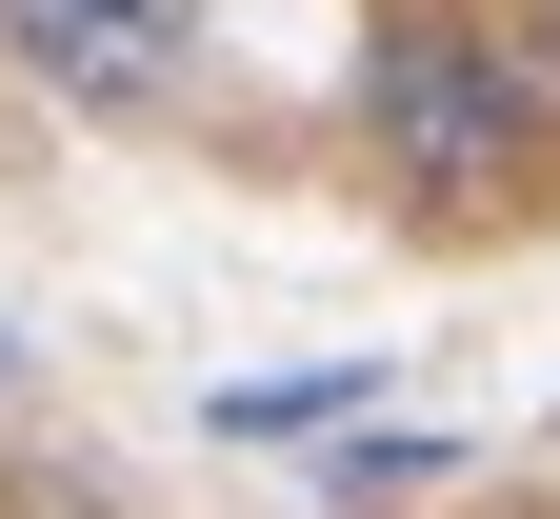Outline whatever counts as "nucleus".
<instances>
[{
  "label": "nucleus",
  "mask_w": 560,
  "mask_h": 519,
  "mask_svg": "<svg viewBox=\"0 0 560 519\" xmlns=\"http://www.w3.org/2000/svg\"><path fill=\"white\" fill-rule=\"evenodd\" d=\"M361 161L420 220H540L560 200V101H540V40L460 21V0H381L361 21Z\"/></svg>",
  "instance_id": "obj_1"
},
{
  "label": "nucleus",
  "mask_w": 560,
  "mask_h": 519,
  "mask_svg": "<svg viewBox=\"0 0 560 519\" xmlns=\"http://www.w3.org/2000/svg\"><path fill=\"white\" fill-rule=\"evenodd\" d=\"M0 60L81 120H161L200 81V0H0Z\"/></svg>",
  "instance_id": "obj_2"
},
{
  "label": "nucleus",
  "mask_w": 560,
  "mask_h": 519,
  "mask_svg": "<svg viewBox=\"0 0 560 519\" xmlns=\"http://www.w3.org/2000/svg\"><path fill=\"white\" fill-rule=\"evenodd\" d=\"M301 420H361V359H320V380H241L221 439H301Z\"/></svg>",
  "instance_id": "obj_3"
},
{
  "label": "nucleus",
  "mask_w": 560,
  "mask_h": 519,
  "mask_svg": "<svg viewBox=\"0 0 560 519\" xmlns=\"http://www.w3.org/2000/svg\"><path fill=\"white\" fill-rule=\"evenodd\" d=\"M521 40H540V60H560V0H521Z\"/></svg>",
  "instance_id": "obj_4"
},
{
  "label": "nucleus",
  "mask_w": 560,
  "mask_h": 519,
  "mask_svg": "<svg viewBox=\"0 0 560 519\" xmlns=\"http://www.w3.org/2000/svg\"><path fill=\"white\" fill-rule=\"evenodd\" d=\"M0 359H21V340H0Z\"/></svg>",
  "instance_id": "obj_5"
}]
</instances>
